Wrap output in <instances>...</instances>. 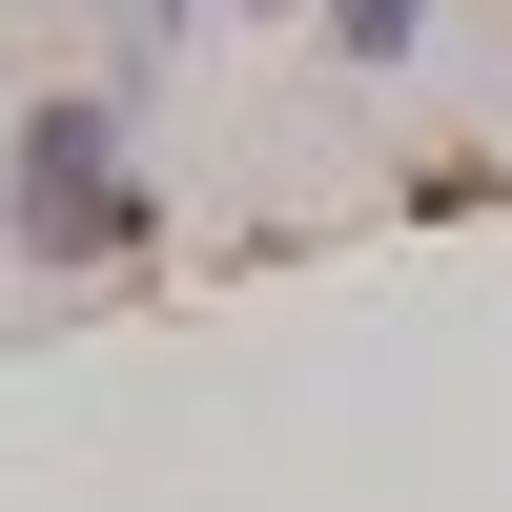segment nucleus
Segmentation results:
<instances>
[{
    "mask_svg": "<svg viewBox=\"0 0 512 512\" xmlns=\"http://www.w3.org/2000/svg\"><path fill=\"white\" fill-rule=\"evenodd\" d=\"M123 226H144L123 123H103V103H41V123H21V246H41V267H82V246H123Z\"/></svg>",
    "mask_w": 512,
    "mask_h": 512,
    "instance_id": "1",
    "label": "nucleus"
},
{
    "mask_svg": "<svg viewBox=\"0 0 512 512\" xmlns=\"http://www.w3.org/2000/svg\"><path fill=\"white\" fill-rule=\"evenodd\" d=\"M410 21H431V0H328V41H349V62H410Z\"/></svg>",
    "mask_w": 512,
    "mask_h": 512,
    "instance_id": "2",
    "label": "nucleus"
},
{
    "mask_svg": "<svg viewBox=\"0 0 512 512\" xmlns=\"http://www.w3.org/2000/svg\"><path fill=\"white\" fill-rule=\"evenodd\" d=\"M123 21H164V0H123Z\"/></svg>",
    "mask_w": 512,
    "mask_h": 512,
    "instance_id": "3",
    "label": "nucleus"
}]
</instances>
